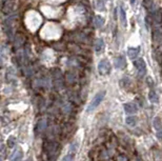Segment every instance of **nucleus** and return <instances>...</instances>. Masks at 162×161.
<instances>
[{
    "label": "nucleus",
    "instance_id": "1",
    "mask_svg": "<svg viewBox=\"0 0 162 161\" xmlns=\"http://www.w3.org/2000/svg\"><path fill=\"white\" fill-rule=\"evenodd\" d=\"M104 96H105V91H100V92H98L96 94V95L94 96V98L92 99L91 103L89 104V106H87V113H91V112H93L94 110H96L98 106H99V104L102 102V100L104 99Z\"/></svg>",
    "mask_w": 162,
    "mask_h": 161
},
{
    "label": "nucleus",
    "instance_id": "2",
    "mask_svg": "<svg viewBox=\"0 0 162 161\" xmlns=\"http://www.w3.org/2000/svg\"><path fill=\"white\" fill-rule=\"evenodd\" d=\"M98 71L100 75H107L111 72V64L106 59H102L98 63Z\"/></svg>",
    "mask_w": 162,
    "mask_h": 161
},
{
    "label": "nucleus",
    "instance_id": "3",
    "mask_svg": "<svg viewBox=\"0 0 162 161\" xmlns=\"http://www.w3.org/2000/svg\"><path fill=\"white\" fill-rule=\"evenodd\" d=\"M134 66L137 69V71H138V73L140 75H145V73H147V64H145V61L143 60V59L139 58V59H135L134 60Z\"/></svg>",
    "mask_w": 162,
    "mask_h": 161
},
{
    "label": "nucleus",
    "instance_id": "4",
    "mask_svg": "<svg viewBox=\"0 0 162 161\" xmlns=\"http://www.w3.org/2000/svg\"><path fill=\"white\" fill-rule=\"evenodd\" d=\"M153 125L156 131V135L160 140H162V121L160 117H155L154 121H153Z\"/></svg>",
    "mask_w": 162,
    "mask_h": 161
},
{
    "label": "nucleus",
    "instance_id": "5",
    "mask_svg": "<svg viewBox=\"0 0 162 161\" xmlns=\"http://www.w3.org/2000/svg\"><path fill=\"white\" fill-rule=\"evenodd\" d=\"M123 108H124V111H125L126 114H135L138 112V106H137L136 103H133V102L125 103L123 105Z\"/></svg>",
    "mask_w": 162,
    "mask_h": 161
},
{
    "label": "nucleus",
    "instance_id": "6",
    "mask_svg": "<svg viewBox=\"0 0 162 161\" xmlns=\"http://www.w3.org/2000/svg\"><path fill=\"white\" fill-rule=\"evenodd\" d=\"M22 157H23V153H22V150L21 148H17L13 152L12 154V157H11V160L12 161H21L22 160Z\"/></svg>",
    "mask_w": 162,
    "mask_h": 161
},
{
    "label": "nucleus",
    "instance_id": "7",
    "mask_svg": "<svg viewBox=\"0 0 162 161\" xmlns=\"http://www.w3.org/2000/svg\"><path fill=\"white\" fill-rule=\"evenodd\" d=\"M139 53H140V48H130L127 50V55L132 60H135L138 57Z\"/></svg>",
    "mask_w": 162,
    "mask_h": 161
},
{
    "label": "nucleus",
    "instance_id": "8",
    "mask_svg": "<svg viewBox=\"0 0 162 161\" xmlns=\"http://www.w3.org/2000/svg\"><path fill=\"white\" fill-rule=\"evenodd\" d=\"M125 58L123 56H118V58H116L115 60V66L117 69H123L125 66Z\"/></svg>",
    "mask_w": 162,
    "mask_h": 161
},
{
    "label": "nucleus",
    "instance_id": "9",
    "mask_svg": "<svg viewBox=\"0 0 162 161\" xmlns=\"http://www.w3.org/2000/svg\"><path fill=\"white\" fill-rule=\"evenodd\" d=\"M119 15H120V20H121V23H122L123 27H126V23H127V21H126V14H125V11L123 10V8H119Z\"/></svg>",
    "mask_w": 162,
    "mask_h": 161
},
{
    "label": "nucleus",
    "instance_id": "10",
    "mask_svg": "<svg viewBox=\"0 0 162 161\" xmlns=\"http://www.w3.org/2000/svg\"><path fill=\"white\" fill-rule=\"evenodd\" d=\"M149 101L152 103H158L159 102V97H158V95L156 94V92H154V91H151L149 92Z\"/></svg>",
    "mask_w": 162,
    "mask_h": 161
},
{
    "label": "nucleus",
    "instance_id": "11",
    "mask_svg": "<svg viewBox=\"0 0 162 161\" xmlns=\"http://www.w3.org/2000/svg\"><path fill=\"white\" fill-rule=\"evenodd\" d=\"M137 117L135 116H131V117H126L125 119V122L127 125H130V127H134V125H136L137 124Z\"/></svg>",
    "mask_w": 162,
    "mask_h": 161
},
{
    "label": "nucleus",
    "instance_id": "12",
    "mask_svg": "<svg viewBox=\"0 0 162 161\" xmlns=\"http://www.w3.org/2000/svg\"><path fill=\"white\" fill-rule=\"evenodd\" d=\"M103 48H104V41H103V39H98L96 42V45H95V50H96V52H101L102 50H103Z\"/></svg>",
    "mask_w": 162,
    "mask_h": 161
},
{
    "label": "nucleus",
    "instance_id": "13",
    "mask_svg": "<svg viewBox=\"0 0 162 161\" xmlns=\"http://www.w3.org/2000/svg\"><path fill=\"white\" fill-rule=\"evenodd\" d=\"M95 24H96L98 27H101L103 24H104V19L102 18L100 16H97L96 17V20H95Z\"/></svg>",
    "mask_w": 162,
    "mask_h": 161
},
{
    "label": "nucleus",
    "instance_id": "14",
    "mask_svg": "<svg viewBox=\"0 0 162 161\" xmlns=\"http://www.w3.org/2000/svg\"><path fill=\"white\" fill-rule=\"evenodd\" d=\"M16 145V139L15 137H10L8 139V148H14Z\"/></svg>",
    "mask_w": 162,
    "mask_h": 161
},
{
    "label": "nucleus",
    "instance_id": "15",
    "mask_svg": "<svg viewBox=\"0 0 162 161\" xmlns=\"http://www.w3.org/2000/svg\"><path fill=\"white\" fill-rule=\"evenodd\" d=\"M62 161H74V155L72 153L68 154L66 156H64V157H63Z\"/></svg>",
    "mask_w": 162,
    "mask_h": 161
},
{
    "label": "nucleus",
    "instance_id": "16",
    "mask_svg": "<svg viewBox=\"0 0 162 161\" xmlns=\"http://www.w3.org/2000/svg\"><path fill=\"white\" fill-rule=\"evenodd\" d=\"M135 1H136V0H131V3L132 4H135Z\"/></svg>",
    "mask_w": 162,
    "mask_h": 161
},
{
    "label": "nucleus",
    "instance_id": "17",
    "mask_svg": "<svg viewBox=\"0 0 162 161\" xmlns=\"http://www.w3.org/2000/svg\"><path fill=\"white\" fill-rule=\"evenodd\" d=\"M27 161H31V159H29V160H27Z\"/></svg>",
    "mask_w": 162,
    "mask_h": 161
}]
</instances>
